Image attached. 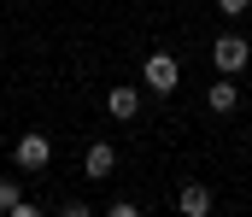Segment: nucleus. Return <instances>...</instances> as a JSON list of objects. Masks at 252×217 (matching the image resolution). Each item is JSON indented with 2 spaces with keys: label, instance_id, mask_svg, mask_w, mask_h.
Segmentation results:
<instances>
[{
  "label": "nucleus",
  "instance_id": "nucleus-1",
  "mask_svg": "<svg viewBox=\"0 0 252 217\" xmlns=\"http://www.w3.org/2000/svg\"><path fill=\"white\" fill-rule=\"evenodd\" d=\"M12 164H18L24 176H41V170L53 164V141H47L41 129H30V135H18V147H12Z\"/></svg>",
  "mask_w": 252,
  "mask_h": 217
},
{
  "label": "nucleus",
  "instance_id": "nucleus-2",
  "mask_svg": "<svg viewBox=\"0 0 252 217\" xmlns=\"http://www.w3.org/2000/svg\"><path fill=\"white\" fill-rule=\"evenodd\" d=\"M141 82L164 100V94H176L182 88V65H176V53H147V65H141Z\"/></svg>",
  "mask_w": 252,
  "mask_h": 217
},
{
  "label": "nucleus",
  "instance_id": "nucleus-3",
  "mask_svg": "<svg viewBox=\"0 0 252 217\" xmlns=\"http://www.w3.org/2000/svg\"><path fill=\"white\" fill-rule=\"evenodd\" d=\"M211 65H217L223 76H241L252 65V41L247 35H217V41H211Z\"/></svg>",
  "mask_w": 252,
  "mask_h": 217
},
{
  "label": "nucleus",
  "instance_id": "nucleus-4",
  "mask_svg": "<svg viewBox=\"0 0 252 217\" xmlns=\"http://www.w3.org/2000/svg\"><path fill=\"white\" fill-rule=\"evenodd\" d=\"M82 170H88L94 182H106V176L118 170V147H112V141H94L88 153H82Z\"/></svg>",
  "mask_w": 252,
  "mask_h": 217
},
{
  "label": "nucleus",
  "instance_id": "nucleus-5",
  "mask_svg": "<svg viewBox=\"0 0 252 217\" xmlns=\"http://www.w3.org/2000/svg\"><path fill=\"white\" fill-rule=\"evenodd\" d=\"M106 112H112L118 124H129V118L141 112V88H129V82H112V94H106Z\"/></svg>",
  "mask_w": 252,
  "mask_h": 217
},
{
  "label": "nucleus",
  "instance_id": "nucleus-6",
  "mask_svg": "<svg viewBox=\"0 0 252 217\" xmlns=\"http://www.w3.org/2000/svg\"><path fill=\"white\" fill-rule=\"evenodd\" d=\"M205 106H211L217 118H229V112L241 106V88H235V76H217V82L205 88Z\"/></svg>",
  "mask_w": 252,
  "mask_h": 217
},
{
  "label": "nucleus",
  "instance_id": "nucleus-7",
  "mask_svg": "<svg viewBox=\"0 0 252 217\" xmlns=\"http://www.w3.org/2000/svg\"><path fill=\"white\" fill-rule=\"evenodd\" d=\"M176 206H182L188 217H205L217 200H211V188H205V182H182V188H176Z\"/></svg>",
  "mask_w": 252,
  "mask_h": 217
},
{
  "label": "nucleus",
  "instance_id": "nucleus-8",
  "mask_svg": "<svg viewBox=\"0 0 252 217\" xmlns=\"http://www.w3.org/2000/svg\"><path fill=\"white\" fill-rule=\"evenodd\" d=\"M0 212L6 217H35V206L18 194V176H0Z\"/></svg>",
  "mask_w": 252,
  "mask_h": 217
},
{
  "label": "nucleus",
  "instance_id": "nucleus-9",
  "mask_svg": "<svg viewBox=\"0 0 252 217\" xmlns=\"http://www.w3.org/2000/svg\"><path fill=\"white\" fill-rule=\"evenodd\" d=\"M217 6H223L229 18H241V12H252V0H217Z\"/></svg>",
  "mask_w": 252,
  "mask_h": 217
}]
</instances>
